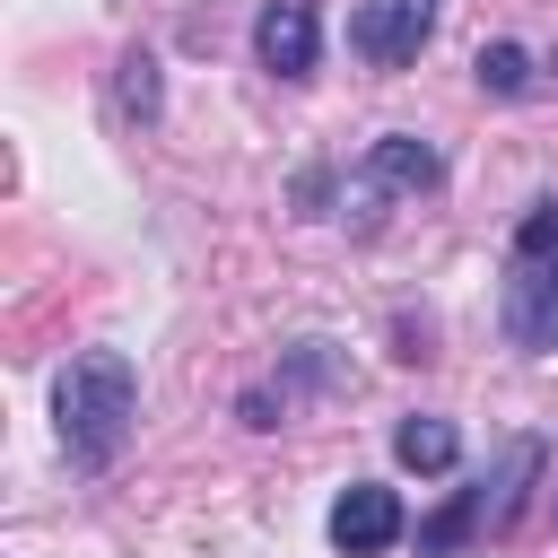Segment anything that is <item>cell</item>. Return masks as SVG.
<instances>
[{
  "label": "cell",
  "instance_id": "cell-1",
  "mask_svg": "<svg viewBox=\"0 0 558 558\" xmlns=\"http://www.w3.org/2000/svg\"><path fill=\"white\" fill-rule=\"evenodd\" d=\"M140 427V375L122 349H78L52 375V436L70 453V471H113L122 445Z\"/></svg>",
  "mask_w": 558,
  "mask_h": 558
},
{
  "label": "cell",
  "instance_id": "cell-4",
  "mask_svg": "<svg viewBox=\"0 0 558 558\" xmlns=\"http://www.w3.org/2000/svg\"><path fill=\"white\" fill-rule=\"evenodd\" d=\"M436 35V0H366L349 9V52L366 70H410Z\"/></svg>",
  "mask_w": 558,
  "mask_h": 558
},
{
  "label": "cell",
  "instance_id": "cell-5",
  "mask_svg": "<svg viewBox=\"0 0 558 558\" xmlns=\"http://www.w3.org/2000/svg\"><path fill=\"white\" fill-rule=\"evenodd\" d=\"M401 532H410V514H401V497H392L384 480H349V488L331 497V549H340V558H384Z\"/></svg>",
  "mask_w": 558,
  "mask_h": 558
},
{
  "label": "cell",
  "instance_id": "cell-8",
  "mask_svg": "<svg viewBox=\"0 0 558 558\" xmlns=\"http://www.w3.org/2000/svg\"><path fill=\"white\" fill-rule=\"evenodd\" d=\"M392 453H401L410 471H427V480H436V471H453V462H462V436H453V418H427V410H410V418L392 427Z\"/></svg>",
  "mask_w": 558,
  "mask_h": 558
},
{
  "label": "cell",
  "instance_id": "cell-3",
  "mask_svg": "<svg viewBox=\"0 0 558 558\" xmlns=\"http://www.w3.org/2000/svg\"><path fill=\"white\" fill-rule=\"evenodd\" d=\"M436 174H445V157H436L418 131H384V140H366V157L349 166V183H340V218H349V227H375L392 201H418Z\"/></svg>",
  "mask_w": 558,
  "mask_h": 558
},
{
  "label": "cell",
  "instance_id": "cell-9",
  "mask_svg": "<svg viewBox=\"0 0 558 558\" xmlns=\"http://www.w3.org/2000/svg\"><path fill=\"white\" fill-rule=\"evenodd\" d=\"M471 70H480L488 96H523V87H532V52H523V44H480Z\"/></svg>",
  "mask_w": 558,
  "mask_h": 558
},
{
  "label": "cell",
  "instance_id": "cell-7",
  "mask_svg": "<svg viewBox=\"0 0 558 558\" xmlns=\"http://www.w3.org/2000/svg\"><path fill=\"white\" fill-rule=\"evenodd\" d=\"M532 480H541V436H514V445L497 453V471H480V488H471L480 532H514V514H523Z\"/></svg>",
  "mask_w": 558,
  "mask_h": 558
},
{
  "label": "cell",
  "instance_id": "cell-6",
  "mask_svg": "<svg viewBox=\"0 0 558 558\" xmlns=\"http://www.w3.org/2000/svg\"><path fill=\"white\" fill-rule=\"evenodd\" d=\"M253 52H262L270 78H314V61H323V9L314 0H262Z\"/></svg>",
  "mask_w": 558,
  "mask_h": 558
},
{
  "label": "cell",
  "instance_id": "cell-10",
  "mask_svg": "<svg viewBox=\"0 0 558 558\" xmlns=\"http://www.w3.org/2000/svg\"><path fill=\"white\" fill-rule=\"evenodd\" d=\"M122 113L131 122H157V61L148 52H122Z\"/></svg>",
  "mask_w": 558,
  "mask_h": 558
},
{
  "label": "cell",
  "instance_id": "cell-2",
  "mask_svg": "<svg viewBox=\"0 0 558 558\" xmlns=\"http://www.w3.org/2000/svg\"><path fill=\"white\" fill-rule=\"evenodd\" d=\"M497 331L523 357H558V201H532L506 270H497Z\"/></svg>",
  "mask_w": 558,
  "mask_h": 558
}]
</instances>
